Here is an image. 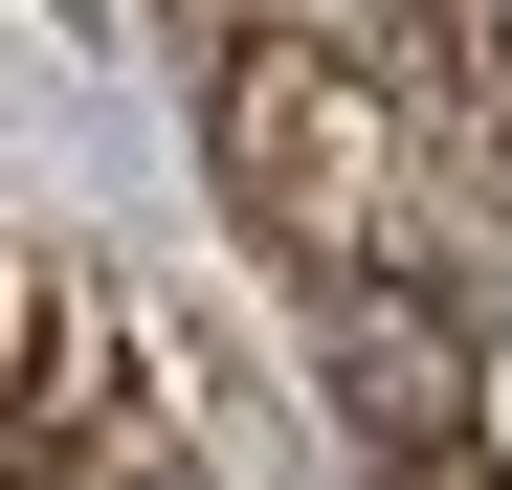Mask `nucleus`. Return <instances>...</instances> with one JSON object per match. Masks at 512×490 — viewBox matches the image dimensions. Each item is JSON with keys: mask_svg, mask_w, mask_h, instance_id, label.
<instances>
[{"mask_svg": "<svg viewBox=\"0 0 512 490\" xmlns=\"http://www.w3.org/2000/svg\"><path fill=\"white\" fill-rule=\"evenodd\" d=\"M112 490H223V468H179V446H134V468H112Z\"/></svg>", "mask_w": 512, "mask_h": 490, "instance_id": "nucleus-4", "label": "nucleus"}, {"mask_svg": "<svg viewBox=\"0 0 512 490\" xmlns=\"http://www.w3.org/2000/svg\"><path fill=\"white\" fill-rule=\"evenodd\" d=\"M468 490H512V468H468Z\"/></svg>", "mask_w": 512, "mask_h": 490, "instance_id": "nucleus-5", "label": "nucleus"}, {"mask_svg": "<svg viewBox=\"0 0 512 490\" xmlns=\"http://www.w3.org/2000/svg\"><path fill=\"white\" fill-rule=\"evenodd\" d=\"M446 45H468V90H512V0H446Z\"/></svg>", "mask_w": 512, "mask_h": 490, "instance_id": "nucleus-3", "label": "nucleus"}, {"mask_svg": "<svg viewBox=\"0 0 512 490\" xmlns=\"http://www.w3.org/2000/svg\"><path fill=\"white\" fill-rule=\"evenodd\" d=\"M223 179H245V223L334 290V268L379 245V90H357L334 45H290V23H223Z\"/></svg>", "mask_w": 512, "mask_h": 490, "instance_id": "nucleus-1", "label": "nucleus"}, {"mask_svg": "<svg viewBox=\"0 0 512 490\" xmlns=\"http://www.w3.org/2000/svg\"><path fill=\"white\" fill-rule=\"evenodd\" d=\"M334 401H357L379 446H468V335H446V312H401V290H357V268H334Z\"/></svg>", "mask_w": 512, "mask_h": 490, "instance_id": "nucleus-2", "label": "nucleus"}]
</instances>
